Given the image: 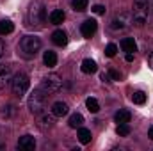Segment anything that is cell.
<instances>
[{
	"mask_svg": "<svg viewBox=\"0 0 153 151\" xmlns=\"http://www.w3.org/2000/svg\"><path fill=\"white\" fill-rule=\"evenodd\" d=\"M41 50V39L38 36H32V34H27L20 39L18 43V53L23 57V59H34Z\"/></svg>",
	"mask_w": 153,
	"mask_h": 151,
	"instance_id": "1",
	"label": "cell"
},
{
	"mask_svg": "<svg viewBox=\"0 0 153 151\" xmlns=\"http://www.w3.org/2000/svg\"><path fill=\"white\" fill-rule=\"evenodd\" d=\"M148 0H134L132 5V23L135 27H143L148 20Z\"/></svg>",
	"mask_w": 153,
	"mask_h": 151,
	"instance_id": "2",
	"label": "cell"
},
{
	"mask_svg": "<svg viewBox=\"0 0 153 151\" xmlns=\"http://www.w3.org/2000/svg\"><path fill=\"white\" fill-rule=\"evenodd\" d=\"M29 25L30 27H41L45 21H46V7L43 2H34L30 4V9H29Z\"/></svg>",
	"mask_w": 153,
	"mask_h": 151,
	"instance_id": "3",
	"label": "cell"
},
{
	"mask_svg": "<svg viewBox=\"0 0 153 151\" xmlns=\"http://www.w3.org/2000/svg\"><path fill=\"white\" fill-rule=\"evenodd\" d=\"M27 103H29V110L34 114V115H39V114L45 110V107H46V93L43 89L32 91Z\"/></svg>",
	"mask_w": 153,
	"mask_h": 151,
	"instance_id": "4",
	"label": "cell"
},
{
	"mask_svg": "<svg viewBox=\"0 0 153 151\" xmlns=\"http://www.w3.org/2000/svg\"><path fill=\"white\" fill-rule=\"evenodd\" d=\"M29 87H30V80H29V76L25 75V73L20 71V73L13 75V80H11V91H13V94H14L16 98L25 96L27 91H29Z\"/></svg>",
	"mask_w": 153,
	"mask_h": 151,
	"instance_id": "5",
	"label": "cell"
},
{
	"mask_svg": "<svg viewBox=\"0 0 153 151\" xmlns=\"http://www.w3.org/2000/svg\"><path fill=\"white\" fill-rule=\"evenodd\" d=\"M41 89L46 93V94H55L62 89V78L57 75V73H50L41 80Z\"/></svg>",
	"mask_w": 153,
	"mask_h": 151,
	"instance_id": "6",
	"label": "cell"
},
{
	"mask_svg": "<svg viewBox=\"0 0 153 151\" xmlns=\"http://www.w3.org/2000/svg\"><path fill=\"white\" fill-rule=\"evenodd\" d=\"M132 23V13L128 11H119L116 13V16L111 20V29L112 30H123Z\"/></svg>",
	"mask_w": 153,
	"mask_h": 151,
	"instance_id": "7",
	"label": "cell"
},
{
	"mask_svg": "<svg viewBox=\"0 0 153 151\" xmlns=\"http://www.w3.org/2000/svg\"><path fill=\"white\" fill-rule=\"evenodd\" d=\"M96 30H98V23H96V20H85L82 25H80V32H82V36L84 38H93L94 34H96Z\"/></svg>",
	"mask_w": 153,
	"mask_h": 151,
	"instance_id": "8",
	"label": "cell"
},
{
	"mask_svg": "<svg viewBox=\"0 0 153 151\" xmlns=\"http://www.w3.org/2000/svg\"><path fill=\"white\" fill-rule=\"evenodd\" d=\"M13 80V71L7 64H0V91L5 89Z\"/></svg>",
	"mask_w": 153,
	"mask_h": 151,
	"instance_id": "9",
	"label": "cell"
},
{
	"mask_svg": "<svg viewBox=\"0 0 153 151\" xmlns=\"http://www.w3.org/2000/svg\"><path fill=\"white\" fill-rule=\"evenodd\" d=\"M18 150L22 151H34L36 150V139L32 135H23L18 141Z\"/></svg>",
	"mask_w": 153,
	"mask_h": 151,
	"instance_id": "10",
	"label": "cell"
},
{
	"mask_svg": "<svg viewBox=\"0 0 153 151\" xmlns=\"http://www.w3.org/2000/svg\"><path fill=\"white\" fill-rule=\"evenodd\" d=\"M52 43H53L55 46H66V44H68V36H66V32L61 30V29L53 30V32H52Z\"/></svg>",
	"mask_w": 153,
	"mask_h": 151,
	"instance_id": "11",
	"label": "cell"
},
{
	"mask_svg": "<svg viewBox=\"0 0 153 151\" xmlns=\"http://www.w3.org/2000/svg\"><path fill=\"white\" fill-rule=\"evenodd\" d=\"M55 124V115L53 114H46V112H41L39 114V126L45 130V128H52Z\"/></svg>",
	"mask_w": 153,
	"mask_h": 151,
	"instance_id": "12",
	"label": "cell"
},
{
	"mask_svg": "<svg viewBox=\"0 0 153 151\" xmlns=\"http://www.w3.org/2000/svg\"><path fill=\"white\" fill-rule=\"evenodd\" d=\"M68 112H70V107H68V103H64V101H55V103L52 105V114H53L55 117H62V115H66Z\"/></svg>",
	"mask_w": 153,
	"mask_h": 151,
	"instance_id": "13",
	"label": "cell"
},
{
	"mask_svg": "<svg viewBox=\"0 0 153 151\" xmlns=\"http://www.w3.org/2000/svg\"><path fill=\"white\" fill-rule=\"evenodd\" d=\"M96 70H98V66L93 59H84L82 64H80V71L85 73V75H93V73H96Z\"/></svg>",
	"mask_w": 153,
	"mask_h": 151,
	"instance_id": "14",
	"label": "cell"
},
{
	"mask_svg": "<svg viewBox=\"0 0 153 151\" xmlns=\"http://www.w3.org/2000/svg\"><path fill=\"white\" fill-rule=\"evenodd\" d=\"M64 18H66V14H64L62 9H53V11L48 14V20H50L52 25H61V23L64 21Z\"/></svg>",
	"mask_w": 153,
	"mask_h": 151,
	"instance_id": "15",
	"label": "cell"
},
{
	"mask_svg": "<svg viewBox=\"0 0 153 151\" xmlns=\"http://www.w3.org/2000/svg\"><path fill=\"white\" fill-rule=\"evenodd\" d=\"M121 48H123V52H126V53H135V52H137V43H135L134 38H125L121 41Z\"/></svg>",
	"mask_w": 153,
	"mask_h": 151,
	"instance_id": "16",
	"label": "cell"
},
{
	"mask_svg": "<svg viewBox=\"0 0 153 151\" xmlns=\"http://www.w3.org/2000/svg\"><path fill=\"white\" fill-rule=\"evenodd\" d=\"M43 62H45L46 68H53V66L57 64V53L52 52V50H46V52L43 53Z\"/></svg>",
	"mask_w": 153,
	"mask_h": 151,
	"instance_id": "17",
	"label": "cell"
},
{
	"mask_svg": "<svg viewBox=\"0 0 153 151\" xmlns=\"http://www.w3.org/2000/svg\"><path fill=\"white\" fill-rule=\"evenodd\" d=\"M130 119H132V114H130V110H126V109H119L114 114V121L117 124L119 123H130Z\"/></svg>",
	"mask_w": 153,
	"mask_h": 151,
	"instance_id": "18",
	"label": "cell"
},
{
	"mask_svg": "<svg viewBox=\"0 0 153 151\" xmlns=\"http://www.w3.org/2000/svg\"><path fill=\"white\" fill-rule=\"evenodd\" d=\"M14 30V23L11 20H0V36H7Z\"/></svg>",
	"mask_w": 153,
	"mask_h": 151,
	"instance_id": "19",
	"label": "cell"
},
{
	"mask_svg": "<svg viewBox=\"0 0 153 151\" xmlns=\"http://www.w3.org/2000/svg\"><path fill=\"white\" fill-rule=\"evenodd\" d=\"M76 137H78V141H80V144H89L91 142V130H87V128H78V133H76Z\"/></svg>",
	"mask_w": 153,
	"mask_h": 151,
	"instance_id": "20",
	"label": "cell"
},
{
	"mask_svg": "<svg viewBox=\"0 0 153 151\" xmlns=\"http://www.w3.org/2000/svg\"><path fill=\"white\" fill-rule=\"evenodd\" d=\"M82 123H84V115H82V114L75 112V114H71V115H70L68 124H70L71 128H80V126H82Z\"/></svg>",
	"mask_w": 153,
	"mask_h": 151,
	"instance_id": "21",
	"label": "cell"
},
{
	"mask_svg": "<svg viewBox=\"0 0 153 151\" xmlns=\"http://www.w3.org/2000/svg\"><path fill=\"white\" fill-rule=\"evenodd\" d=\"M85 107H87V110L93 114H96L100 110V103H98V100L96 98H93V96H89L87 100H85Z\"/></svg>",
	"mask_w": 153,
	"mask_h": 151,
	"instance_id": "22",
	"label": "cell"
},
{
	"mask_svg": "<svg viewBox=\"0 0 153 151\" xmlns=\"http://www.w3.org/2000/svg\"><path fill=\"white\" fill-rule=\"evenodd\" d=\"M89 5V0H71V7L78 11V13H84Z\"/></svg>",
	"mask_w": 153,
	"mask_h": 151,
	"instance_id": "23",
	"label": "cell"
},
{
	"mask_svg": "<svg viewBox=\"0 0 153 151\" xmlns=\"http://www.w3.org/2000/svg\"><path fill=\"white\" fill-rule=\"evenodd\" d=\"M132 101H134L135 105H144V103H146V94H144L143 91H135V93L132 94Z\"/></svg>",
	"mask_w": 153,
	"mask_h": 151,
	"instance_id": "24",
	"label": "cell"
},
{
	"mask_svg": "<svg viewBox=\"0 0 153 151\" xmlns=\"http://www.w3.org/2000/svg\"><path fill=\"white\" fill-rule=\"evenodd\" d=\"M116 133H117L119 137H126V135H130V124H128V123H119L117 128H116Z\"/></svg>",
	"mask_w": 153,
	"mask_h": 151,
	"instance_id": "25",
	"label": "cell"
},
{
	"mask_svg": "<svg viewBox=\"0 0 153 151\" xmlns=\"http://www.w3.org/2000/svg\"><path fill=\"white\" fill-rule=\"evenodd\" d=\"M116 52H117V46H116L114 43H109L105 46V57H114Z\"/></svg>",
	"mask_w": 153,
	"mask_h": 151,
	"instance_id": "26",
	"label": "cell"
},
{
	"mask_svg": "<svg viewBox=\"0 0 153 151\" xmlns=\"http://www.w3.org/2000/svg\"><path fill=\"white\" fill-rule=\"evenodd\" d=\"M105 5H102V4H96V5H93V13L94 14H105Z\"/></svg>",
	"mask_w": 153,
	"mask_h": 151,
	"instance_id": "27",
	"label": "cell"
},
{
	"mask_svg": "<svg viewBox=\"0 0 153 151\" xmlns=\"http://www.w3.org/2000/svg\"><path fill=\"white\" fill-rule=\"evenodd\" d=\"M107 73H109V76H111V80H119V78H121V73H119V71H117V70H114V68H111V70H109V71H107Z\"/></svg>",
	"mask_w": 153,
	"mask_h": 151,
	"instance_id": "28",
	"label": "cell"
},
{
	"mask_svg": "<svg viewBox=\"0 0 153 151\" xmlns=\"http://www.w3.org/2000/svg\"><path fill=\"white\" fill-rule=\"evenodd\" d=\"M2 115H5V117H9L11 114H13V105H4L2 107V110H0Z\"/></svg>",
	"mask_w": 153,
	"mask_h": 151,
	"instance_id": "29",
	"label": "cell"
},
{
	"mask_svg": "<svg viewBox=\"0 0 153 151\" xmlns=\"http://www.w3.org/2000/svg\"><path fill=\"white\" fill-rule=\"evenodd\" d=\"M100 78H102V82H112V80H111V76H109V73H102Z\"/></svg>",
	"mask_w": 153,
	"mask_h": 151,
	"instance_id": "30",
	"label": "cell"
},
{
	"mask_svg": "<svg viewBox=\"0 0 153 151\" xmlns=\"http://www.w3.org/2000/svg\"><path fill=\"white\" fill-rule=\"evenodd\" d=\"M148 64H150V66L153 68V50L150 52V53H148Z\"/></svg>",
	"mask_w": 153,
	"mask_h": 151,
	"instance_id": "31",
	"label": "cell"
},
{
	"mask_svg": "<svg viewBox=\"0 0 153 151\" xmlns=\"http://www.w3.org/2000/svg\"><path fill=\"white\" fill-rule=\"evenodd\" d=\"M125 59H126L128 62H132V61H134V53H126V57H125Z\"/></svg>",
	"mask_w": 153,
	"mask_h": 151,
	"instance_id": "32",
	"label": "cell"
},
{
	"mask_svg": "<svg viewBox=\"0 0 153 151\" xmlns=\"http://www.w3.org/2000/svg\"><path fill=\"white\" fill-rule=\"evenodd\" d=\"M148 139L153 141V126H150V130H148Z\"/></svg>",
	"mask_w": 153,
	"mask_h": 151,
	"instance_id": "33",
	"label": "cell"
},
{
	"mask_svg": "<svg viewBox=\"0 0 153 151\" xmlns=\"http://www.w3.org/2000/svg\"><path fill=\"white\" fill-rule=\"evenodd\" d=\"M2 55H4V43H2V39H0V59H2Z\"/></svg>",
	"mask_w": 153,
	"mask_h": 151,
	"instance_id": "34",
	"label": "cell"
}]
</instances>
